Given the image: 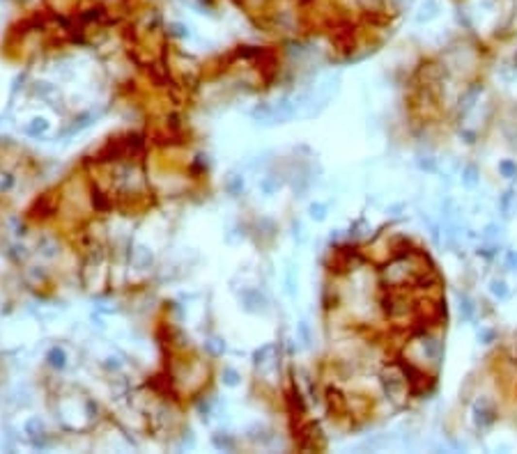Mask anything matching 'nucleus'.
Returning a JSON list of instances; mask_svg holds the SVG:
<instances>
[{
    "instance_id": "10",
    "label": "nucleus",
    "mask_w": 517,
    "mask_h": 454,
    "mask_svg": "<svg viewBox=\"0 0 517 454\" xmlns=\"http://www.w3.org/2000/svg\"><path fill=\"white\" fill-rule=\"evenodd\" d=\"M51 358H53V360H51L53 365H58V367H62V365H65V353H62V351H53V353H51Z\"/></svg>"
},
{
    "instance_id": "2",
    "label": "nucleus",
    "mask_w": 517,
    "mask_h": 454,
    "mask_svg": "<svg viewBox=\"0 0 517 454\" xmlns=\"http://www.w3.org/2000/svg\"><path fill=\"white\" fill-rule=\"evenodd\" d=\"M439 16V5L437 0H425V5L421 7V12L416 14V21L419 23H428V21H432V18Z\"/></svg>"
},
{
    "instance_id": "3",
    "label": "nucleus",
    "mask_w": 517,
    "mask_h": 454,
    "mask_svg": "<svg viewBox=\"0 0 517 454\" xmlns=\"http://www.w3.org/2000/svg\"><path fill=\"white\" fill-rule=\"evenodd\" d=\"M499 207H501V211H503V216L510 218V216L517 211V195H515V191H506V193H503V195H501V200H499Z\"/></svg>"
},
{
    "instance_id": "9",
    "label": "nucleus",
    "mask_w": 517,
    "mask_h": 454,
    "mask_svg": "<svg viewBox=\"0 0 517 454\" xmlns=\"http://www.w3.org/2000/svg\"><path fill=\"white\" fill-rule=\"evenodd\" d=\"M506 262H508L510 271H517V253L515 250H508V253H506Z\"/></svg>"
},
{
    "instance_id": "11",
    "label": "nucleus",
    "mask_w": 517,
    "mask_h": 454,
    "mask_svg": "<svg viewBox=\"0 0 517 454\" xmlns=\"http://www.w3.org/2000/svg\"><path fill=\"white\" fill-rule=\"evenodd\" d=\"M322 207H315V204H313V207H310V216H313V218H317V220H322L324 218V213H322Z\"/></svg>"
},
{
    "instance_id": "5",
    "label": "nucleus",
    "mask_w": 517,
    "mask_h": 454,
    "mask_svg": "<svg viewBox=\"0 0 517 454\" xmlns=\"http://www.w3.org/2000/svg\"><path fill=\"white\" fill-rule=\"evenodd\" d=\"M490 291L497 298H501V301H506V298H508V287H506V282H503V280H492V282H490Z\"/></svg>"
},
{
    "instance_id": "7",
    "label": "nucleus",
    "mask_w": 517,
    "mask_h": 454,
    "mask_svg": "<svg viewBox=\"0 0 517 454\" xmlns=\"http://www.w3.org/2000/svg\"><path fill=\"white\" fill-rule=\"evenodd\" d=\"M501 172H503V175L506 177H510V179H513V177H517V166L515 163H510V161H503V163H501Z\"/></svg>"
},
{
    "instance_id": "6",
    "label": "nucleus",
    "mask_w": 517,
    "mask_h": 454,
    "mask_svg": "<svg viewBox=\"0 0 517 454\" xmlns=\"http://www.w3.org/2000/svg\"><path fill=\"white\" fill-rule=\"evenodd\" d=\"M462 182H465V186L473 188V186L478 183V170H476L473 166H467L465 172H462Z\"/></svg>"
},
{
    "instance_id": "4",
    "label": "nucleus",
    "mask_w": 517,
    "mask_h": 454,
    "mask_svg": "<svg viewBox=\"0 0 517 454\" xmlns=\"http://www.w3.org/2000/svg\"><path fill=\"white\" fill-rule=\"evenodd\" d=\"M460 315H462L465 321H469V319L473 317V303H471V298L467 296V294L460 296Z\"/></svg>"
},
{
    "instance_id": "8",
    "label": "nucleus",
    "mask_w": 517,
    "mask_h": 454,
    "mask_svg": "<svg viewBox=\"0 0 517 454\" xmlns=\"http://www.w3.org/2000/svg\"><path fill=\"white\" fill-rule=\"evenodd\" d=\"M499 225H487L485 227V232H483V239H485V241H490V239H497V236H499Z\"/></svg>"
},
{
    "instance_id": "12",
    "label": "nucleus",
    "mask_w": 517,
    "mask_h": 454,
    "mask_svg": "<svg viewBox=\"0 0 517 454\" xmlns=\"http://www.w3.org/2000/svg\"><path fill=\"white\" fill-rule=\"evenodd\" d=\"M395 5H398V7L400 9H404V7H409V5H412V0H393Z\"/></svg>"
},
{
    "instance_id": "1",
    "label": "nucleus",
    "mask_w": 517,
    "mask_h": 454,
    "mask_svg": "<svg viewBox=\"0 0 517 454\" xmlns=\"http://www.w3.org/2000/svg\"><path fill=\"white\" fill-rule=\"evenodd\" d=\"M494 422V410L492 406H487V402H478L476 404V424L478 427H487Z\"/></svg>"
}]
</instances>
